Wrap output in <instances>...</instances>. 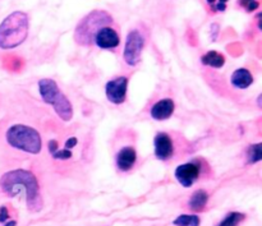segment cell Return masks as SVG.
Masks as SVG:
<instances>
[{
  "label": "cell",
  "instance_id": "obj_1",
  "mask_svg": "<svg viewBox=\"0 0 262 226\" xmlns=\"http://www.w3.org/2000/svg\"><path fill=\"white\" fill-rule=\"evenodd\" d=\"M0 187L8 196L14 197L25 192L27 206L31 211H38L41 209V198L38 194V183L36 176L31 171L12 170L5 173L0 179Z\"/></svg>",
  "mask_w": 262,
  "mask_h": 226
},
{
  "label": "cell",
  "instance_id": "obj_2",
  "mask_svg": "<svg viewBox=\"0 0 262 226\" xmlns=\"http://www.w3.org/2000/svg\"><path fill=\"white\" fill-rule=\"evenodd\" d=\"M30 30V19L25 12H13L0 23V49H13L25 42Z\"/></svg>",
  "mask_w": 262,
  "mask_h": 226
},
{
  "label": "cell",
  "instance_id": "obj_3",
  "mask_svg": "<svg viewBox=\"0 0 262 226\" xmlns=\"http://www.w3.org/2000/svg\"><path fill=\"white\" fill-rule=\"evenodd\" d=\"M38 92H40L41 99L54 107L61 120L69 122L73 118V107H72L71 101L64 96L55 81L49 78L41 79L38 82Z\"/></svg>",
  "mask_w": 262,
  "mask_h": 226
},
{
  "label": "cell",
  "instance_id": "obj_4",
  "mask_svg": "<svg viewBox=\"0 0 262 226\" xmlns=\"http://www.w3.org/2000/svg\"><path fill=\"white\" fill-rule=\"evenodd\" d=\"M5 138L12 147L32 155L40 153L42 148V141L37 130L25 124L12 125L7 130Z\"/></svg>",
  "mask_w": 262,
  "mask_h": 226
},
{
  "label": "cell",
  "instance_id": "obj_5",
  "mask_svg": "<svg viewBox=\"0 0 262 226\" xmlns=\"http://www.w3.org/2000/svg\"><path fill=\"white\" fill-rule=\"evenodd\" d=\"M113 23L112 15L105 10H94L87 14L78 23L74 33V38L81 45H91L94 43V37L100 28L109 26Z\"/></svg>",
  "mask_w": 262,
  "mask_h": 226
},
{
  "label": "cell",
  "instance_id": "obj_6",
  "mask_svg": "<svg viewBox=\"0 0 262 226\" xmlns=\"http://www.w3.org/2000/svg\"><path fill=\"white\" fill-rule=\"evenodd\" d=\"M143 48H145V37L138 30L129 31L125 40L124 58L125 63L130 66H136L141 61V55H142Z\"/></svg>",
  "mask_w": 262,
  "mask_h": 226
},
{
  "label": "cell",
  "instance_id": "obj_7",
  "mask_svg": "<svg viewBox=\"0 0 262 226\" xmlns=\"http://www.w3.org/2000/svg\"><path fill=\"white\" fill-rule=\"evenodd\" d=\"M128 88V79L125 77H118V78L112 79L106 83L105 92L106 97L112 104L120 105L125 101Z\"/></svg>",
  "mask_w": 262,
  "mask_h": 226
},
{
  "label": "cell",
  "instance_id": "obj_8",
  "mask_svg": "<svg viewBox=\"0 0 262 226\" xmlns=\"http://www.w3.org/2000/svg\"><path fill=\"white\" fill-rule=\"evenodd\" d=\"M94 43L97 48L104 49V50H114L120 43L119 33L117 32L115 28L105 26L97 31L94 37Z\"/></svg>",
  "mask_w": 262,
  "mask_h": 226
},
{
  "label": "cell",
  "instance_id": "obj_9",
  "mask_svg": "<svg viewBox=\"0 0 262 226\" xmlns=\"http://www.w3.org/2000/svg\"><path fill=\"white\" fill-rule=\"evenodd\" d=\"M201 168L196 163H187L176 169V178L184 188H189L199 179Z\"/></svg>",
  "mask_w": 262,
  "mask_h": 226
},
{
  "label": "cell",
  "instance_id": "obj_10",
  "mask_svg": "<svg viewBox=\"0 0 262 226\" xmlns=\"http://www.w3.org/2000/svg\"><path fill=\"white\" fill-rule=\"evenodd\" d=\"M154 145H155V156L159 160L165 161L173 156V141L166 133H158L154 140Z\"/></svg>",
  "mask_w": 262,
  "mask_h": 226
},
{
  "label": "cell",
  "instance_id": "obj_11",
  "mask_svg": "<svg viewBox=\"0 0 262 226\" xmlns=\"http://www.w3.org/2000/svg\"><path fill=\"white\" fill-rule=\"evenodd\" d=\"M174 107L176 105H174L173 100L163 99L151 107V117L156 120H165L171 117V114L174 112Z\"/></svg>",
  "mask_w": 262,
  "mask_h": 226
},
{
  "label": "cell",
  "instance_id": "obj_12",
  "mask_svg": "<svg viewBox=\"0 0 262 226\" xmlns=\"http://www.w3.org/2000/svg\"><path fill=\"white\" fill-rule=\"evenodd\" d=\"M137 160V153L133 147H124L118 152L117 166L120 171H128L135 166Z\"/></svg>",
  "mask_w": 262,
  "mask_h": 226
},
{
  "label": "cell",
  "instance_id": "obj_13",
  "mask_svg": "<svg viewBox=\"0 0 262 226\" xmlns=\"http://www.w3.org/2000/svg\"><path fill=\"white\" fill-rule=\"evenodd\" d=\"M230 81H232L233 86L234 87H237V88H241V89H245L253 83V77L250 71L241 68V69H237V71L233 73L232 79H230Z\"/></svg>",
  "mask_w": 262,
  "mask_h": 226
},
{
  "label": "cell",
  "instance_id": "obj_14",
  "mask_svg": "<svg viewBox=\"0 0 262 226\" xmlns=\"http://www.w3.org/2000/svg\"><path fill=\"white\" fill-rule=\"evenodd\" d=\"M207 201H209V194H207V192L204 191V189H199L189 198L188 206L192 211L200 212L206 207Z\"/></svg>",
  "mask_w": 262,
  "mask_h": 226
},
{
  "label": "cell",
  "instance_id": "obj_15",
  "mask_svg": "<svg viewBox=\"0 0 262 226\" xmlns=\"http://www.w3.org/2000/svg\"><path fill=\"white\" fill-rule=\"evenodd\" d=\"M202 64L212 66V68H222L225 64V58L217 51H209L201 58Z\"/></svg>",
  "mask_w": 262,
  "mask_h": 226
},
{
  "label": "cell",
  "instance_id": "obj_16",
  "mask_svg": "<svg viewBox=\"0 0 262 226\" xmlns=\"http://www.w3.org/2000/svg\"><path fill=\"white\" fill-rule=\"evenodd\" d=\"M177 226H199L200 217L196 215H181L173 221Z\"/></svg>",
  "mask_w": 262,
  "mask_h": 226
},
{
  "label": "cell",
  "instance_id": "obj_17",
  "mask_svg": "<svg viewBox=\"0 0 262 226\" xmlns=\"http://www.w3.org/2000/svg\"><path fill=\"white\" fill-rule=\"evenodd\" d=\"M248 163L255 164L262 160V143H256V145L250 146L247 151Z\"/></svg>",
  "mask_w": 262,
  "mask_h": 226
},
{
  "label": "cell",
  "instance_id": "obj_18",
  "mask_svg": "<svg viewBox=\"0 0 262 226\" xmlns=\"http://www.w3.org/2000/svg\"><path fill=\"white\" fill-rule=\"evenodd\" d=\"M243 219H245V215L243 214H239V212H230L217 226H237Z\"/></svg>",
  "mask_w": 262,
  "mask_h": 226
},
{
  "label": "cell",
  "instance_id": "obj_19",
  "mask_svg": "<svg viewBox=\"0 0 262 226\" xmlns=\"http://www.w3.org/2000/svg\"><path fill=\"white\" fill-rule=\"evenodd\" d=\"M239 5H242L247 12H253L260 7V2H257V0H239Z\"/></svg>",
  "mask_w": 262,
  "mask_h": 226
},
{
  "label": "cell",
  "instance_id": "obj_20",
  "mask_svg": "<svg viewBox=\"0 0 262 226\" xmlns=\"http://www.w3.org/2000/svg\"><path fill=\"white\" fill-rule=\"evenodd\" d=\"M53 157L58 159V160H67V159L72 157V152L69 150H67V148H64V150H56L53 153Z\"/></svg>",
  "mask_w": 262,
  "mask_h": 226
},
{
  "label": "cell",
  "instance_id": "obj_21",
  "mask_svg": "<svg viewBox=\"0 0 262 226\" xmlns=\"http://www.w3.org/2000/svg\"><path fill=\"white\" fill-rule=\"evenodd\" d=\"M9 219V212H8V209L5 206L0 207V222H5Z\"/></svg>",
  "mask_w": 262,
  "mask_h": 226
},
{
  "label": "cell",
  "instance_id": "obj_22",
  "mask_svg": "<svg viewBox=\"0 0 262 226\" xmlns=\"http://www.w3.org/2000/svg\"><path fill=\"white\" fill-rule=\"evenodd\" d=\"M48 147H49V151H50L51 155H53V153L55 152L56 150H59V148H58V142H56V141H54V140H51L50 142H49Z\"/></svg>",
  "mask_w": 262,
  "mask_h": 226
},
{
  "label": "cell",
  "instance_id": "obj_23",
  "mask_svg": "<svg viewBox=\"0 0 262 226\" xmlns=\"http://www.w3.org/2000/svg\"><path fill=\"white\" fill-rule=\"evenodd\" d=\"M76 145H77V138L72 137L66 142V148L67 150H69V148H73Z\"/></svg>",
  "mask_w": 262,
  "mask_h": 226
},
{
  "label": "cell",
  "instance_id": "obj_24",
  "mask_svg": "<svg viewBox=\"0 0 262 226\" xmlns=\"http://www.w3.org/2000/svg\"><path fill=\"white\" fill-rule=\"evenodd\" d=\"M257 17H258V28L262 31V13L261 14H258Z\"/></svg>",
  "mask_w": 262,
  "mask_h": 226
},
{
  "label": "cell",
  "instance_id": "obj_25",
  "mask_svg": "<svg viewBox=\"0 0 262 226\" xmlns=\"http://www.w3.org/2000/svg\"><path fill=\"white\" fill-rule=\"evenodd\" d=\"M206 2H207V4H209L210 5V7H214V5L215 4H216V2H217V0H206Z\"/></svg>",
  "mask_w": 262,
  "mask_h": 226
},
{
  "label": "cell",
  "instance_id": "obj_26",
  "mask_svg": "<svg viewBox=\"0 0 262 226\" xmlns=\"http://www.w3.org/2000/svg\"><path fill=\"white\" fill-rule=\"evenodd\" d=\"M15 225H17V222L13 221V220H12V221H8L7 224H5L4 226H15Z\"/></svg>",
  "mask_w": 262,
  "mask_h": 226
},
{
  "label": "cell",
  "instance_id": "obj_27",
  "mask_svg": "<svg viewBox=\"0 0 262 226\" xmlns=\"http://www.w3.org/2000/svg\"><path fill=\"white\" fill-rule=\"evenodd\" d=\"M257 102H258V105H260V106L262 107V95H261V96H260V97H258Z\"/></svg>",
  "mask_w": 262,
  "mask_h": 226
}]
</instances>
